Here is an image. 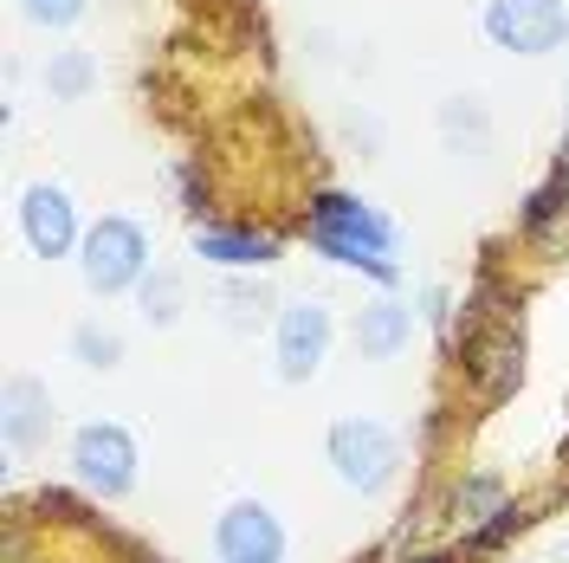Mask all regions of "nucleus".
<instances>
[{
	"label": "nucleus",
	"mask_w": 569,
	"mask_h": 563,
	"mask_svg": "<svg viewBox=\"0 0 569 563\" xmlns=\"http://www.w3.org/2000/svg\"><path fill=\"white\" fill-rule=\"evenodd\" d=\"M305 240L330 259V266H350V273H369L376 285H395V227L369 201H356L343 188H318L305 201Z\"/></svg>",
	"instance_id": "nucleus-1"
},
{
	"label": "nucleus",
	"mask_w": 569,
	"mask_h": 563,
	"mask_svg": "<svg viewBox=\"0 0 569 563\" xmlns=\"http://www.w3.org/2000/svg\"><path fill=\"white\" fill-rule=\"evenodd\" d=\"M323 460H330L337 486H350L356 498H376L389 493V480L401 473V441L382 422H369V415H343L323 434Z\"/></svg>",
	"instance_id": "nucleus-2"
},
{
	"label": "nucleus",
	"mask_w": 569,
	"mask_h": 563,
	"mask_svg": "<svg viewBox=\"0 0 569 563\" xmlns=\"http://www.w3.org/2000/svg\"><path fill=\"white\" fill-rule=\"evenodd\" d=\"M78 273H84V285H91L98 298H117V292L142 285L156 273V266H149V234H142L130 214H104V220L84 234V247H78Z\"/></svg>",
	"instance_id": "nucleus-3"
},
{
	"label": "nucleus",
	"mask_w": 569,
	"mask_h": 563,
	"mask_svg": "<svg viewBox=\"0 0 569 563\" xmlns=\"http://www.w3.org/2000/svg\"><path fill=\"white\" fill-rule=\"evenodd\" d=\"M453 350H460L466 388L479 395V408H505V402L525 388V337H518V324H486V330H466Z\"/></svg>",
	"instance_id": "nucleus-4"
},
{
	"label": "nucleus",
	"mask_w": 569,
	"mask_h": 563,
	"mask_svg": "<svg viewBox=\"0 0 569 563\" xmlns=\"http://www.w3.org/2000/svg\"><path fill=\"white\" fill-rule=\"evenodd\" d=\"M137 434L117 422H84L71 434V473H78V486L98 498H123L137 486Z\"/></svg>",
	"instance_id": "nucleus-5"
},
{
	"label": "nucleus",
	"mask_w": 569,
	"mask_h": 563,
	"mask_svg": "<svg viewBox=\"0 0 569 563\" xmlns=\"http://www.w3.org/2000/svg\"><path fill=\"white\" fill-rule=\"evenodd\" d=\"M486 39L498 52H518V59H543L569 39V7L563 0H486Z\"/></svg>",
	"instance_id": "nucleus-6"
},
{
	"label": "nucleus",
	"mask_w": 569,
	"mask_h": 563,
	"mask_svg": "<svg viewBox=\"0 0 569 563\" xmlns=\"http://www.w3.org/2000/svg\"><path fill=\"white\" fill-rule=\"evenodd\" d=\"M213 557L220 563H284V525L266 498H233L213 518Z\"/></svg>",
	"instance_id": "nucleus-7"
},
{
	"label": "nucleus",
	"mask_w": 569,
	"mask_h": 563,
	"mask_svg": "<svg viewBox=\"0 0 569 563\" xmlns=\"http://www.w3.org/2000/svg\"><path fill=\"white\" fill-rule=\"evenodd\" d=\"M272 356H279V376L284 383H311L330 356V312L323 305H284L272 317Z\"/></svg>",
	"instance_id": "nucleus-8"
},
{
	"label": "nucleus",
	"mask_w": 569,
	"mask_h": 563,
	"mask_svg": "<svg viewBox=\"0 0 569 563\" xmlns=\"http://www.w3.org/2000/svg\"><path fill=\"white\" fill-rule=\"evenodd\" d=\"M20 234H27V247H33L39 259H66L71 247H84L78 208H71V195L59 181H33V188L20 195Z\"/></svg>",
	"instance_id": "nucleus-9"
},
{
	"label": "nucleus",
	"mask_w": 569,
	"mask_h": 563,
	"mask_svg": "<svg viewBox=\"0 0 569 563\" xmlns=\"http://www.w3.org/2000/svg\"><path fill=\"white\" fill-rule=\"evenodd\" d=\"M194 253L220 273H266L279 266L284 240L272 227H194Z\"/></svg>",
	"instance_id": "nucleus-10"
},
{
	"label": "nucleus",
	"mask_w": 569,
	"mask_h": 563,
	"mask_svg": "<svg viewBox=\"0 0 569 563\" xmlns=\"http://www.w3.org/2000/svg\"><path fill=\"white\" fill-rule=\"evenodd\" d=\"M0 402H7V408H0V441H7V454H33V447H46V434H52V395H46V383L13 376Z\"/></svg>",
	"instance_id": "nucleus-11"
},
{
	"label": "nucleus",
	"mask_w": 569,
	"mask_h": 563,
	"mask_svg": "<svg viewBox=\"0 0 569 563\" xmlns=\"http://www.w3.org/2000/svg\"><path fill=\"white\" fill-rule=\"evenodd\" d=\"M518 227H525V240H531L543 259H563V253H569V176H563V169L543 181V188L525 195Z\"/></svg>",
	"instance_id": "nucleus-12"
},
{
	"label": "nucleus",
	"mask_w": 569,
	"mask_h": 563,
	"mask_svg": "<svg viewBox=\"0 0 569 563\" xmlns=\"http://www.w3.org/2000/svg\"><path fill=\"white\" fill-rule=\"evenodd\" d=\"M356 356H369V363H395V356H408V337H415V312L401 305V298H376V305H362L356 312Z\"/></svg>",
	"instance_id": "nucleus-13"
},
{
	"label": "nucleus",
	"mask_w": 569,
	"mask_h": 563,
	"mask_svg": "<svg viewBox=\"0 0 569 563\" xmlns=\"http://www.w3.org/2000/svg\"><path fill=\"white\" fill-rule=\"evenodd\" d=\"M498 505H511L505 480H498L492 466H472V473H460V480L447 486V525L479 531V525H486V518L498 512Z\"/></svg>",
	"instance_id": "nucleus-14"
},
{
	"label": "nucleus",
	"mask_w": 569,
	"mask_h": 563,
	"mask_svg": "<svg viewBox=\"0 0 569 563\" xmlns=\"http://www.w3.org/2000/svg\"><path fill=\"white\" fill-rule=\"evenodd\" d=\"M91 85H98V59H91L84 46H66V52H52V66H46V91H52L59 105L84 98Z\"/></svg>",
	"instance_id": "nucleus-15"
},
{
	"label": "nucleus",
	"mask_w": 569,
	"mask_h": 563,
	"mask_svg": "<svg viewBox=\"0 0 569 563\" xmlns=\"http://www.w3.org/2000/svg\"><path fill=\"white\" fill-rule=\"evenodd\" d=\"M525 525H531V505H518V498H511V505H498L479 531H466V551H472V557H492L498 544H511Z\"/></svg>",
	"instance_id": "nucleus-16"
},
{
	"label": "nucleus",
	"mask_w": 569,
	"mask_h": 563,
	"mask_svg": "<svg viewBox=\"0 0 569 563\" xmlns=\"http://www.w3.org/2000/svg\"><path fill=\"white\" fill-rule=\"evenodd\" d=\"M71 356L84 369H117L123 363V344H117V330H104V324H78L71 330Z\"/></svg>",
	"instance_id": "nucleus-17"
},
{
	"label": "nucleus",
	"mask_w": 569,
	"mask_h": 563,
	"mask_svg": "<svg viewBox=\"0 0 569 563\" xmlns=\"http://www.w3.org/2000/svg\"><path fill=\"white\" fill-rule=\"evenodd\" d=\"M33 518L39 525H98V518H91V505H84V498H71L66 486H39L33 493Z\"/></svg>",
	"instance_id": "nucleus-18"
},
{
	"label": "nucleus",
	"mask_w": 569,
	"mask_h": 563,
	"mask_svg": "<svg viewBox=\"0 0 569 563\" xmlns=\"http://www.w3.org/2000/svg\"><path fill=\"white\" fill-rule=\"evenodd\" d=\"M137 292H142V317H149V324H176L181 317V279L176 273H149Z\"/></svg>",
	"instance_id": "nucleus-19"
},
{
	"label": "nucleus",
	"mask_w": 569,
	"mask_h": 563,
	"mask_svg": "<svg viewBox=\"0 0 569 563\" xmlns=\"http://www.w3.org/2000/svg\"><path fill=\"white\" fill-rule=\"evenodd\" d=\"M227 317H233L240 330H252V324H266V317H272V292H266V285L233 279V285H227Z\"/></svg>",
	"instance_id": "nucleus-20"
},
{
	"label": "nucleus",
	"mask_w": 569,
	"mask_h": 563,
	"mask_svg": "<svg viewBox=\"0 0 569 563\" xmlns=\"http://www.w3.org/2000/svg\"><path fill=\"white\" fill-rule=\"evenodd\" d=\"M84 7H91V0H20V13H27L33 27H52V33L71 27V20H84Z\"/></svg>",
	"instance_id": "nucleus-21"
},
{
	"label": "nucleus",
	"mask_w": 569,
	"mask_h": 563,
	"mask_svg": "<svg viewBox=\"0 0 569 563\" xmlns=\"http://www.w3.org/2000/svg\"><path fill=\"white\" fill-rule=\"evenodd\" d=\"M181 208L194 214V220L213 208V181H208V169H201V162H181Z\"/></svg>",
	"instance_id": "nucleus-22"
},
{
	"label": "nucleus",
	"mask_w": 569,
	"mask_h": 563,
	"mask_svg": "<svg viewBox=\"0 0 569 563\" xmlns=\"http://www.w3.org/2000/svg\"><path fill=\"white\" fill-rule=\"evenodd\" d=\"M401 563H466L460 551H415V557H401Z\"/></svg>",
	"instance_id": "nucleus-23"
},
{
	"label": "nucleus",
	"mask_w": 569,
	"mask_h": 563,
	"mask_svg": "<svg viewBox=\"0 0 569 563\" xmlns=\"http://www.w3.org/2000/svg\"><path fill=\"white\" fill-rule=\"evenodd\" d=\"M557 169H563V176H569V130H563V156H557Z\"/></svg>",
	"instance_id": "nucleus-24"
},
{
	"label": "nucleus",
	"mask_w": 569,
	"mask_h": 563,
	"mask_svg": "<svg viewBox=\"0 0 569 563\" xmlns=\"http://www.w3.org/2000/svg\"><path fill=\"white\" fill-rule=\"evenodd\" d=\"M137 563H156V557H137Z\"/></svg>",
	"instance_id": "nucleus-25"
}]
</instances>
